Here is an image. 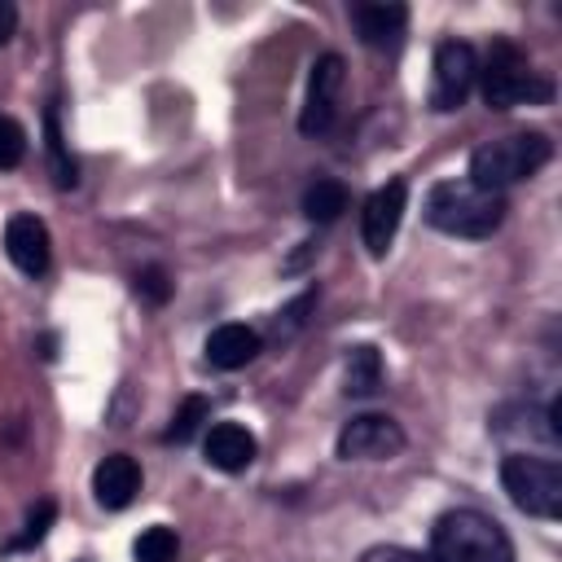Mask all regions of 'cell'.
I'll return each mask as SVG.
<instances>
[{"label": "cell", "mask_w": 562, "mask_h": 562, "mask_svg": "<svg viewBox=\"0 0 562 562\" xmlns=\"http://www.w3.org/2000/svg\"><path fill=\"white\" fill-rule=\"evenodd\" d=\"M136 294H140V299H149L154 307H162V303L171 299V281H167V272H162L158 263L140 268V272H136Z\"/></svg>", "instance_id": "23"}, {"label": "cell", "mask_w": 562, "mask_h": 562, "mask_svg": "<svg viewBox=\"0 0 562 562\" xmlns=\"http://www.w3.org/2000/svg\"><path fill=\"white\" fill-rule=\"evenodd\" d=\"M44 136H48V158H53V180H57V189H75V184H79V162H75L70 149H66L57 110H44Z\"/></svg>", "instance_id": "18"}, {"label": "cell", "mask_w": 562, "mask_h": 562, "mask_svg": "<svg viewBox=\"0 0 562 562\" xmlns=\"http://www.w3.org/2000/svg\"><path fill=\"white\" fill-rule=\"evenodd\" d=\"M479 92L487 110H514V105H544L553 101V83L531 70L527 53L514 40H492V48L479 61Z\"/></svg>", "instance_id": "3"}, {"label": "cell", "mask_w": 562, "mask_h": 562, "mask_svg": "<svg viewBox=\"0 0 562 562\" xmlns=\"http://www.w3.org/2000/svg\"><path fill=\"white\" fill-rule=\"evenodd\" d=\"M479 79V53L465 40H439L435 61H430V110L448 114L461 110L470 88Z\"/></svg>", "instance_id": "7"}, {"label": "cell", "mask_w": 562, "mask_h": 562, "mask_svg": "<svg viewBox=\"0 0 562 562\" xmlns=\"http://www.w3.org/2000/svg\"><path fill=\"white\" fill-rule=\"evenodd\" d=\"M342 83H347V61H342L338 53H321V57L312 61L307 97H303V114H299V132H303V136H325V132L338 123Z\"/></svg>", "instance_id": "8"}, {"label": "cell", "mask_w": 562, "mask_h": 562, "mask_svg": "<svg viewBox=\"0 0 562 562\" xmlns=\"http://www.w3.org/2000/svg\"><path fill=\"white\" fill-rule=\"evenodd\" d=\"M404 206H408V184L395 176L386 184H378L369 198H364V211H360V241L373 259H382L400 233V220H404Z\"/></svg>", "instance_id": "10"}, {"label": "cell", "mask_w": 562, "mask_h": 562, "mask_svg": "<svg viewBox=\"0 0 562 562\" xmlns=\"http://www.w3.org/2000/svg\"><path fill=\"white\" fill-rule=\"evenodd\" d=\"M382 386V351L373 342H360V347H347V360H342V391L347 395H373Z\"/></svg>", "instance_id": "16"}, {"label": "cell", "mask_w": 562, "mask_h": 562, "mask_svg": "<svg viewBox=\"0 0 562 562\" xmlns=\"http://www.w3.org/2000/svg\"><path fill=\"white\" fill-rule=\"evenodd\" d=\"M176 553H180V536L167 522H154L132 540V562H176Z\"/></svg>", "instance_id": "19"}, {"label": "cell", "mask_w": 562, "mask_h": 562, "mask_svg": "<svg viewBox=\"0 0 562 562\" xmlns=\"http://www.w3.org/2000/svg\"><path fill=\"white\" fill-rule=\"evenodd\" d=\"M347 184L342 180H329V176H321V180H312L307 189H303V198H299V211L312 220V224H334L342 211H347Z\"/></svg>", "instance_id": "17"}, {"label": "cell", "mask_w": 562, "mask_h": 562, "mask_svg": "<svg viewBox=\"0 0 562 562\" xmlns=\"http://www.w3.org/2000/svg\"><path fill=\"white\" fill-rule=\"evenodd\" d=\"M202 422H211V404H206V395H184L162 439H167V443H189V439L202 430Z\"/></svg>", "instance_id": "20"}, {"label": "cell", "mask_w": 562, "mask_h": 562, "mask_svg": "<svg viewBox=\"0 0 562 562\" xmlns=\"http://www.w3.org/2000/svg\"><path fill=\"white\" fill-rule=\"evenodd\" d=\"M501 487L531 518H549L553 522L562 514V465H558V457L505 452L501 457Z\"/></svg>", "instance_id": "5"}, {"label": "cell", "mask_w": 562, "mask_h": 562, "mask_svg": "<svg viewBox=\"0 0 562 562\" xmlns=\"http://www.w3.org/2000/svg\"><path fill=\"white\" fill-rule=\"evenodd\" d=\"M53 518H57V505H53V501H40V505L26 514V522H22V536H18V540H9V549H31V544H40V540L48 536Z\"/></svg>", "instance_id": "22"}, {"label": "cell", "mask_w": 562, "mask_h": 562, "mask_svg": "<svg viewBox=\"0 0 562 562\" xmlns=\"http://www.w3.org/2000/svg\"><path fill=\"white\" fill-rule=\"evenodd\" d=\"M505 220V193L479 189L474 180H439L426 193V224L448 237H492Z\"/></svg>", "instance_id": "1"}, {"label": "cell", "mask_w": 562, "mask_h": 562, "mask_svg": "<svg viewBox=\"0 0 562 562\" xmlns=\"http://www.w3.org/2000/svg\"><path fill=\"white\" fill-rule=\"evenodd\" d=\"M549 158H553V140L544 132H509V136L483 140L470 154V176L465 180H474L479 189L505 193L509 184L531 180Z\"/></svg>", "instance_id": "4"}, {"label": "cell", "mask_w": 562, "mask_h": 562, "mask_svg": "<svg viewBox=\"0 0 562 562\" xmlns=\"http://www.w3.org/2000/svg\"><path fill=\"white\" fill-rule=\"evenodd\" d=\"M140 492V465L127 452H110L92 470V496L101 509H127Z\"/></svg>", "instance_id": "12"}, {"label": "cell", "mask_w": 562, "mask_h": 562, "mask_svg": "<svg viewBox=\"0 0 562 562\" xmlns=\"http://www.w3.org/2000/svg\"><path fill=\"white\" fill-rule=\"evenodd\" d=\"M206 364L211 369H220V373H233V369H246L259 351H263V334L259 329H250V325H237V321H228V325H215L211 334H206Z\"/></svg>", "instance_id": "14"}, {"label": "cell", "mask_w": 562, "mask_h": 562, "mask_svg": "<svg viewBox=\"0 0 562 562\" xmlns=\"http://www.w3.org/2000/svg\"><path fill=\"white\" fill-rule=\"evenodd\" d=\"M22 158H26V127L18 119L0 114V171L22 167Z\"/></svg>", "instance_id": "21"}, {"label": "cell", "mask_w": 562, "mask_h": 562, "mask_svg": "<svg viewBox=\"0 0 562 562\" xmlns=\"http://www.w3.org/2000/svg\"><path fill=\"white\" fill-rule=\"evenodd\" d=\"M202 452H206V465H215V470H224V474H241L246 465H255L259 443H255V435H250L246 426H237V422H215V426L206 430V439H202Z\"/></svg>", "instance_id": "15"}, {"label": "cell", "mask_w": 562, "mask_h": 562, "mask_svg": "<svg viewBox=\"0 0 562 562\" xmlns=\"http://www.w3.org/2000/svg\"><path fill=\"white\" fill-rule=\"evenodd\" d=\"M4 255L22 277H44L53 263V237L40 215H13L4 224Z\"/></svg>", "instance_id": "11"}, {"label": "cell", "mask_w": 562, "mask_h": 562, "mask_svg": "<svg viewBox=\"0 0 562 562\" xmlns=\"http://www.w3.org/2000/svg\"><path fill=\"white\" fill-rule=\"evenodd\" d=\"M360 562H430V553H417L404 544H373V549H364Z\"/></svg>", "instance_id": "25"}, {"label": "cell", "mask_w": 562, "mask_h": 562, "mask_svg": "<svg viewBox=\"0 0 562 562\" xmlns=\"http://www.w3.org/2000/svg\"><path fill=\"white\" fill-rule=\"evenodd\" d=\"M351 26L360 35V44L369 48H382V53H395L404 44V31H408V9L404 4H351Z\"/></svg>", "instance_id": "13"}, {"label": "cell", "mask_w": 562, "mask_h": 562, "mask_svg": "<svg viewBox=\"0 0 562 562\" xmlns=\"http://www.w3.org/2000/svg\"><path fill=\"white\" fill-rule=\"evenodd\" d=\"M430 562H514V540L483 509H448L430 527Z\"/></svg>", "instance_id": "2"}, {"label": "cell", "mask_w": 562, "mask_h": 562, "mask_svg": "<svg viewBox=\"0 0 562 562\" xmlns=\"http://www.w3.org/2000/svg\"><path fill=\"white\" fill-rule=\"evenodd\" d=\"M492 435L514 448V443H527L531 457H558L562 452V400H549L544 408L531 404V400H514V404H501L492 417H487Z\"/></svg>", "instance_id": "6"}, {"label": "cell", "mask_w": 562, "mask_h": 562, "mask_svg": "<svg viewBox=\"0 0 562 562\" xmlns=\"http://www.w3.org/2000/svg\"><path fill=\"white\" fill-rule=\"evenodd\" d=\"M312 303H316V290H303L285 312H277V338H290V334L303 325V312H307Z\"/></svg>", "instance_id": "24"}, {"label": "cell", "mask_w": 562, "mask_h": 562, "mask_svg": "<svg viewBox=\"0 0 562 562\" xmlns=\"http://www.w3.org/2000/svg\"><path fill=\"white\" fill-rule=\"evenodd\" d=\"M13 31H18V9L9 0H0V44H9Z\"/></svg>", "instance_id": "26"}, {"label": "cell", "mask_w": 562, "mask_h": 562, "mask_svg": "<svg viewBox=\"0 0 562 562\" xmlns=\"http://www.w3.org/2000/svg\"><path fill=\"white\" fill-rule=\"evenodd\" d=\"M338 457L342 461H391L404 452V430L395 417L382 413H360L338 430Z\"/></svg>", "instance_id": "9"}]
</instances>
